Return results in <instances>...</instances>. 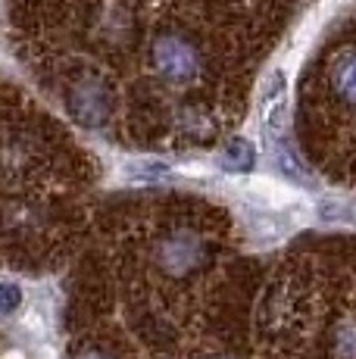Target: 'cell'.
Wrapping results in <instances>:
<instances>
[{
  "instance_id": "cell-1",
  "label": "cell",
  "mask_w": 356,
  "mask_h": 359,
  "mask_svg": "<svg viewBox=\"0 0 356 359\" xmlns=\"http://www.w3.org/2000/svg\"><path fill=\"white\" fill-rule=\"evenodd\" d=\"M210 259L207 241H200L194 231L175 229L156 244V262L166 269L169 275H191Z\"/></svg>"
},
{
  "instance_id": "cell-2",
  "label": "cell",
  "mask_w": 356,
  "mask_h": 359,
  "mask_svg": "<svg viewBox=\"0 0 356 359\" xmlns=\"http://www.w3.org/2000/svg\"><path fill=\"white\" fill-rule=\"evenodd\" d=\"M150 57H153L156 72H160L166 81H175V85L191 81L197 75V69H200L197 50L184 38H178V34H163V38H156Z\"/></svg>"
},
{
  "instance_id": "cell-3",
  "label": "cell",
  "mask_w": 356,
  "mask_h": 359,
  "mask_svg": "<svg viewBox=\"0 0 356 359\" xmlns=\"http://www.w3.org/2000/svg\"><path fill=\"white\" fill-rule=\"evenodd\" d=\"M69 109L85 126H100L109 116V91L97 79H81L69 91Z\"/></svg>"
},
{
  "instance_id": "cell-4",
  "label": "cell",
  "mask_w": 356,
  "mask_h": 359,
  "mask_svg": "<svg viewBox=\"0 0 356 359\" xmlns=\"http://www.w3.org/2000/svg\"><path fill=\"white\" fill-rule=\"evenodd\" d=\"M328 353H331V359H356V319L353 316H347V319L331 325Z\"/></svg>"
},
{
  "instance_id": "cell-5",
  "label": "cell",
  "mask_w": 356,
  "mask_h": 359,
  "mask_svg": "<svg viewBox=\"0 0 356 359\" xmlns=\"http://www.w3.org/2000/svg\"><path fill=\"white\" fill-rule=\"evenodd\" d=\"M331 81H334V91L356 107V50H344L338 57V63L331 69Z\"/></svg>"
},
{
  "instance_id": "cell-6",
  "label": "cell",
  "mask_w": 356,
  "mask_h": 359,
  "mask_svg": "<svg viewBox=\"0 0 356 359\" xmlns=\"http://www.w3.org/2000/svg\"><path fill=\"white\" fill-rule=\"evenodd\" d=\"M225 165H228V169H241V172H247L253 165V147L244 137L228 141V147H225Z\"/></svg>"
},
{
  "instance_id": "cell-7",
  "label": "cell",
  "mask_w": 356,
  "mask_h": 359,
  "mask_svg": "<svg viewBox=\"0 0 356 359\" xmlns=\"http://www.w3.org/2000/svg\"><path fill=\"white\" fill-rule=\"evenodd\" d=\"M19 303H22V291H19V285H10V281H0V316L16 313Z\"/></svg>"
},
{
  "instance_id": "cell-8",
  "label": "cell",
  "mask_w": 356,
  "mask_h": 359,
  "mask_svg": "<svg viewBox=\"0 0 356 359\" xmlns=\"http://www.w3.org/2000/svg\"><path fill=\"white\" fill-rule=\"evenodd\" d=\"M75 359H113V356H109L104 347H85V350H78Z\"/></svg>"
},
{
  "instance_id": "cell-9",
  "label": "cell",
  "mask_w": 356,
  "mask_h": 359,
  "mask_svg": "<svg viewBox=\"0 0 356 359\" xmlns=\"http://www.w3.org/2000/svg\"><path fill=\"white\" fill-rule=\"evenodd\" d=\"M213 359H222V356H213Z\"/></svg>"
}]
</instances>
